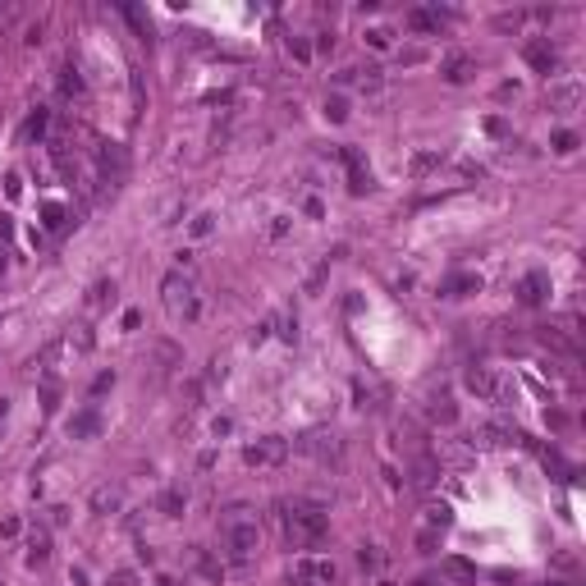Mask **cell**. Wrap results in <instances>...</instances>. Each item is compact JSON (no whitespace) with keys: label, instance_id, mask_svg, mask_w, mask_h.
<instances>
[{"label":"cell","instance_id":"cell-1","mask_svg":"<svg viewBox=\"0 0 586 586\" xmlns=\"http://www.w3.org/2000/svg\"><path fill=\"white\" fill-rule=\"evenodd\" d=\"M220 549L230 559H252L261 549V523L252 518V509H243V504L225 509V518H220Z\"/></svg>","mask_w":586,"mask_h":586},{"label":"cell","instance_id":"cell-2","mask_svg":"<svg viewBox=\"0 0 586 586\" xmlns=\"http://www.w3.org/2000/svg\"><path fill=\"white\" fill-rule=\"evenodd\" d=\"M325 532H330V518H325L321 509H293V513H284V536H289L293 549H312Z\"/></svg>","mask_w":586,"mask_h":586},{"label":"cell","instance_id":"cell-3","mask_svg":"<svg viewBox=\"0 0 586 586\" xmlns=\"http://www.w3.org/2000/svg\"><path fill=\"white\" fill-rule=\"evenodd\" d=\"M161 298H165V312L174 321H192L197 316V289H192V280L183 275V270H174V275L161 280Z\"/></svg>","mask_w":586,"mask_h":586},{"label":"cell","instance_id":"cell-4","mask_svg":"<svg viewBox=\"0 0 586 586\" xmlns=\"http://www.w3.org/2000/svg\"><path fill=\"white\" fill-rule=\"evenodd\" d=\"M339 435L334 431H307L293 440V454H303V458H316V463H339Z\"/></svg>","mask_w":586,"mask_h":586},{"label":"cell","instance_id":"cell-5","mask_svg":"<svg viewBox=\"0 0 586 586\" xmlns=\"http://www.w3.org/2000/svg\"><path fill=\"white\" fill-rule=\"evenodd\" d=\"M284 458H289V440H280V435H261L256 445L243 449V463L247 467H280Z\"/></svg>","mask_w":586,"mask_h":586},{"label":"cell","instance_id":"cell-6","mask_svg":"<svg viewBox=\"0 0 586 586\" xmlns=\"http://www.w3.org/2000/svg\"><path fill=\"white\" fill-rule=\"evenodd\" d=\"M339 582V568L325 559H298L289 573V586H334Z\"/></svg>","mask_w":586,"mask_h":586},{"label":"cell","instance_id":"cell-7","mask_svg":"<svg viewBox=\"0 0 586 586\" xmlns=\"http://www.w3.org/2000/svg\"><path fill=\"white\" fill-rule=\"evenodd\" d=\"M577 105H582V83H554L549 88V110L554 115H573Z\"/></svg>","mask_w":586,"mask_h":586},{"label":"cell","instance_id":"cell-8","mask_svg":"<svg viewBox=\"0 0 586 586\" xmlns=\"http://www.w3.org/2000/svg\"><path fill=\"white\" fill-rule=\"evenodd\" d=\"M518 440H523V435L513 431V426H495V421H490V426H476V431H472V445H481V449H495V445H518Z\"/></svg>","mask_w":586,"mask_h":586},{"label":"cell","instance_id":"cell-9","mask_svg":"<svg viewBox=\"0 0 586 586\" xmlns=\"http://www.w3.org/2000/svg\"><path fill=\"white\" fill-rule=\"evenodd\" d=\"M545 293H549V275L545 270H532V275H523V284H518V303L536 307V303H545Z\"/></svg>","mask_w":586,"mask_h":586},{"label":"cell","instance_id":"cell-10","mask_svg":"<svg viewBox=\"0 0 586 586\" xmlns=\"http://www.w3.org/2000/svg\"><path fill=\"white\" fill-rule=\"evenodd\" d=\"M97 165H101L105 179H119V174H124V165H128L124 147H119V142H101V147H97Z\"/></svg>","mask_w":586,"mask_h":586},{"label":"cell","instance_id":"cell-11","mask_svg":"<svg viewBox=\"0 0 586 586\" xmlns=\"http://www.w3.org/2000/svg\"><path fill=\"white\" fill-rule=\"evenodd\" d=\"M467 390H472V394H481V398H499V394H504V390H499V381L490 376V371H481V367L467 371Z\"/></svg>","mask_w":586,"mask_h":586},{"label":"cell","instance_id":"cell-12","mask_svg":"<svg viewBox=\"0 0 586 586\" xmlns=\"http://www.w3.org/2000/svg\"><path fill=\"white\" fill-rule=\"evenodd\" d=\"M523 55H527V64H532V69H540V74H549V69H554V46H549V41H527Z\"/></svg>","mask_w":586,"mask_h":586},{"label":"cell","instance_id":"cell-13","mask_svg":"<svg viewBox=\"0 0 586 586\" xmlns=\"http://www.w3.org/2000/svg\"><path fill=\"white\" fill-rule=\"evenodd\" d=\"M97 431H101V417H97V408H83L78 417H69V435H74V440H92Z\"/></svg>","mask_w":586,"mask_h":586},{"label":"cell","instance_id":"cell-14","mask_svg":"<svg viewBox=\"0 0 586 586\" xmlns=\"http://www.w3.org/2000/svg\"><path fill=\"white\" fill-rule=\"evenodd\" d=\"M124 495H119V485H97L92 490V513H119Z\"/></svg>","mask_w":586,"mask_h":586},{"label":"cell","instance_id":"cell-15","mask_svg":"<svg viewBox=\"0 0 586 586\" xmlns=\"http://www.w3.org/2000/svg\"><path fill=\"white\" fill-rule=\"evenodd\" d=\"M426 412H431L435 421H445V426H449V421H454V417H458V408H454V398H449L445 390H440V394H431V398H426Z\"/></svg>","mask_w":586,"mask_h":586},{"label":"cell","instance_id":"cell-16","mask_svg":"<svg viewBox=\"0 0 586 586\" xmlns=\"http://www.w3.org/2000/svg\"><path fill=\"white\" fill-rule=\"evenodd\" d=\"M46 559H51V536H46V532H32V536H28V563H32V568H41Z\"/></svg>","mask_w":586,"mask_h":586},{"label":"cell","instance_id":"cell-17","mask_svg":"<svg viewBox=\"0 0 586 586\" xmlns=\"http://www.w3.org/2000/svg\"><path fill=\"white\" fill-rule=\"evenodd\" d=\"M476 289H481V280H476V275H449L440 293H445V298H463V293H476Z\"/></svg>","mask_w":586,"mask_h":586},{"label":"cell","instance_id":"cell-18","mask_svg":"<svg viewBox=\"0 0 586 586\" xmlns=\"http://www.w3.org/2000/svg\"><path fill=\"white\" fill-rule=\"evenodd\" d=\"M472 74H476V64H472L467 55H454V60L445 64V78H449V83H467Z\"/></svg>","mask_w":586,"mask_h":586},{"label":"cell","instance_id":"cell-19","mask_svg":"<svg viewBox=\"0 0 586 586\" xmlns=\"http://www.w3.org/2000/svg\"><path fill=\"white\" fill-rule=\"evenodd\" d=\"M449 523H454L449 504H426V518H421V527H435V532H445Z\"/></svg>","mask_w":586,"mask_h":586},{"label":"cell","instance_id":"cell-20","mask_svg":"<svg viewBox=\"0 0 586 586\" xmlns=\"http://www.w3.org/2000/svg\"><path fill=\"white\" fill-rule=\"evenodd\" d=\"M183 509H188V495H183V490H165V495H161V513H165V518H183Z\"/></svg>","mask_w":586,"mask_h":586},{"label":"cell","instance_id":"cell-21","mask_svg":"<svg viewBox=\"0 0 586 586\" xmlns=\"http://www.w3.org/2000/svg\"><path fill=\"white\" fill-rule=\"evenodd\" d=\"M408 28H417V32H435V28H440V14H431V10H408Z\"/></svg>","mask_w":586,"mask_h":586},{"label":"cell","instance_id":"cell-22","mask_svg":"<svg viewBox=\"0 0 586 586\" xmlns=\"http://www.w3.org/2000/svg\"><path fill=\"white\" fill-rule=\"evenodd\" d=\"M64 344L74 348V353H92V344H97V339H92V330H88V325H74V330H69V339H64Z\"/></svg>","mask_w":586,"mask_h":586},{"label":"cell","instance_id":"cell-23","mask_svg":"<svg viewBox=\"0 0 586 586\" xmlns=\"http://www.w3.org/2000/svg\"><path fill=\"white\" fill-rule=\"evenodd\" d=\"M435 165H440V152H417V156H412V165H408V170L421 179V174H431Z\"/></svg>","mask_w":586,"mask_h":586},{"label":"cell","instance_id":"cell-24","mask_svg":"<svg viewBox=\"0 0 586 586\" xmlns=\"http://www.w3.org/2000/svg\"><path fill=\"white\" fill-rule=\"evenodd\" d=\"M92 307H105V303H115V280H101V284H92V298H88Z\"/></svg>","mask_w":586,"mask_h":586},{"label":"cell","instance_id":"cell-25","mask_svg":"<svg viewBox=\"0 0 586 586\" xmlns=\"http://www.w3.org/2000/svg\"><path fill=\"white\" fill-rule=\"evenodd\" d=\"M440 536H445V532H435V527H421V532H417V549H421V554H435V549H440Z\"/></svg>","mask_w":586,"mask_h":586},{"label":"cell","instance_id":"cell-26","mask_svg":"<svg viewBox=\"0 0 586 586\" xmlns=\"http://www.w3.org/2000/svg\"><path fill=\"white\" fill-rule=\"evenodd\" d=\"M549 147H554V152H559V156L577 152V133H573V128H559V133H554V142H549Z\"/></svg>","mask_w":586,"mask_h":586},{"label":"cell","instance_id":"cell-27","mask_svg":"<svg viewBox=\"0 0 586 586\" xmlns=\"http://www.w3.org/2000/svg\"><path fill=\"white\" fill-rule=\"evenodd\" d=\"M78 88H83V78H78V69H74V64H64V69H60V92H64V97H74Z\"/></svg>","mask_w":586,"mask_h":586},{"label":"cell","instance_id":"cell-28","mask_svg":"<svg viewBox=\"0 0 586 586\" xmlns=\"http://www.w3.org/2000/svg\"><path fill=\"white\" fill-rule=\"evenodd\" d=\"M325 115L334 119V124H339V119L348 115V105H344V97H325Z\"/></svg>","mask_w":586,"mask_h":586},{"label":"cell","instance_id":"cell-29","mask_svg":"<svg viewBox=\"0 0 586 586\" xmlns=\"http://www.w3.org/2000/svg\"><path fill=\"white\" fill-rule=\"evenodd\" d=\"M105 586H138V573L119 568V573H110V577H105Z\"/></svg>","mask_w":586,"mask_h":586},{"label":"cell","instance_id":"cell-30","mask_svg":"<svg viewBox=\"0 0 586 586\" xmlns=\"http://www.w3.org/2000/svg\"><path fill=\"white\" fill-rule=\"evenodd\" d=\"M37 133H46V110H37V115L28 119V128H23V138H37Z\"/></svg>","mask_w":586,"mask_h":586},{"label":"cell","instance_id":"cell-31","mask_svg":"<svg viewBox=\"0 0 586 586\" xmlns=\"http://www.w3.org/2000/svg\"><path fill=\"white\" fill-rule=\"evenodd\" d=\"M64 225H69V220H64V211H60V206H46V230H55V234H60Z\"/></svg>","mask_w":586,"mask_h":586},{"label":"cell","instance_id":"cell-32","mask_svg":"<svg viewBox=\"0 0 586 586\" xmlns=\"http://www.w3.org/2000/svg\"><path fill=\"white\" fill-rule=\"evenodd\" d=\"M495 23H499V28H504V32H509V28H518V23H523V14H518V10H513V14H499Z\"/></svg>","mask_w":586,"mask_h":586},{"label":"cell","instance_id":"cell-33","mask_svg":"<svg viewBox=\"0 0 586 586\" xmlns=\"http://www.w3.org/2000/svg\"><path fill=\"white\" fill-rule=\"evenodd\" d=\"M211 220H216V216H197V220H192V234H197V239L211 234Z\"/></svg>","mask_w":586,"mask_h":586},{"label":"cell","instance_id":"cell-34","mask_svg":"<svg viewBox=\"0 0 586 586\" xmlns=\"http://www.w3.org/2000/svg\"><path fill=\"white\" fill-rule=\"evenodd\" d=\"M445 568H449V573H454V577H472V568H467V563H463V559H449Z\"/></svg>","mask_w":586,"mask_h":586},{"label":"cell","instance_id":"cell-35","mask_svg":"<svg viewBox=\"0 0 586 586\" xmlns=\"http://www.w3.org/2000/svg\"><path fill=\"white\" fill-rule=\"evenodd\" d=\"M289 51L298 55V60H307V55H312V51H307V41H298V37H289Z\"/></svg>","mask_w":586,"mask_h":586},{"label":"cell","instance_id":"cell-36","mask_svg":"<svg viewBox=\"0 0 586 586\" xmlns=\"http://www.w3.org/2000/svg\"><path fill=\"white\" fill-rule=\"evenodd\" d=\"M376 563H381V554H376V549L367 545V549H362V568H376Z\"/></svg>","mask_w":586,"mask_h":586},{"label":"cell","instance_id":"cell-37","mask_svg":"<svg viewBox=\"0 0 586 586\" xmlns=\"http://www.w3.org/2000/svg\"><path fill=\"white\" fill-rule=\"evenodd\" d=\"M14 14H19V10H14V5H5V10H0V32H5V28L14 23Z\"/></svg>","mask_w":586,"mask_h":586},{"label":"cell","instance_id":"cell-38","mask_svg":"<svg viewBox=\"0 0 586 586\" xmlns=\"http://www.w3.org/2000/svg\"><path fill=\"white\" fill-rule=\"evenodd\" d=\"M69 586H88V577H83V568H74V573H69Z\"/></svg>","mask_w":586,"mask_h":586}]
</instances>
